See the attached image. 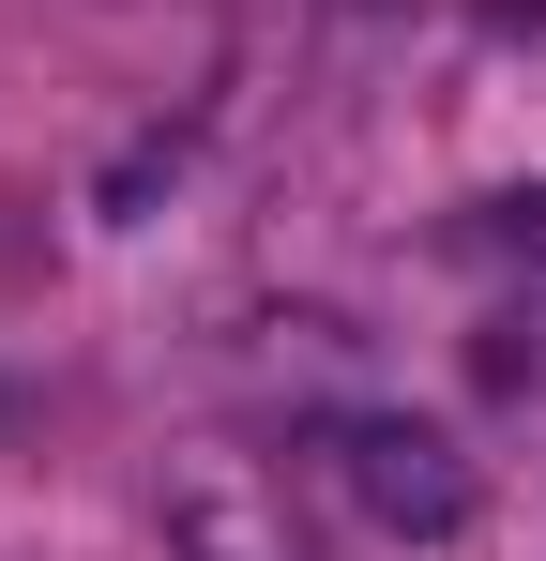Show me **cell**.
<instances>
[{
	"instance_id": "1",
	"label": "cell",
	"mask_w": 546,
	"mask_h": 561,
	"mask_svg": "<svg viewBox=\"0 0 546 561\" xmlns=\"http://www.w3.org/2000/svg\"><path fill=\"white\" fill-rule=\"evenodd\" d=\"M152 516H168V561H319V531L259 440H182Z\"/></svg>"
},
{
	"instance_id": "2",
	"label": "cell",
	"mask_w": 546,
	"mask_h": 561,
	"mask_svg": "<svg viewBox=\"0 0 546 561\" xmlns=\"http://www.w3.org/2000/svg\"><path fill=\"white\" fill-rule=\"evenodd\" d=\"M319 470L350 485V516L395 531V547H455V531H470V456H455L441 425H410V410H350V425L319 440Z\"/></svg>"
},
{
	"instance_id": "3",
	"label": "cell",
	"mask_w": 546,
	"mask_h": 561,
	"mask_svg": "<svg viewBox=\"0 0 546 561\" xmlns=\"http://www.w3.org/2000/svg\"><path fill=\"white\" fill-rule=\"evenodd\" d=\"M470 243H546V197H486V228Z\"/></svg>"
},
{
	"instance_id": "4",
	"label": "cell",
	"mask_w": 546,
	"mask_h": 561,
	"mask_svg": "<svg viewBox=\"0 0 546 561\" xmlns=\"http://www.w3.org/2000/svg\"><path fill=\"white\" fill-rule=\"evenodd\" d=\"M486 31H546V0H486Z\"/></svg>"
}]
</instances>
